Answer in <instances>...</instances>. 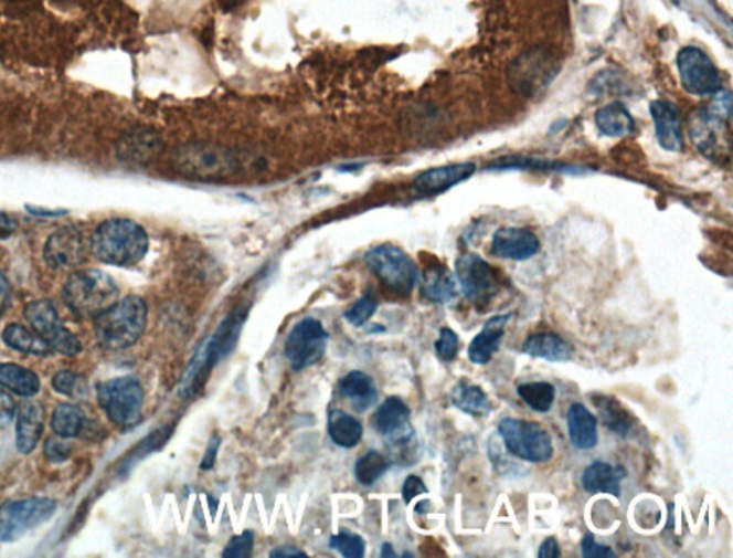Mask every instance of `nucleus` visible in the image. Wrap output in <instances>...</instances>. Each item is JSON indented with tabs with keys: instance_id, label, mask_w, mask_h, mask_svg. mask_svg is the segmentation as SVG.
<instances>
[{
	"instance_id": "864d4df0",
	"label": "nucleus",
	"mask_w": 733,
	"mask_h": 558,
	"mask_svg": "<svg viewBox=\"0 0 733 558\" xmlns=\"http://www.w3.org/2000/svg\"><path fill=\"white\" fill-rule=\"evenodd\" d=\"M432 503L426 499V502H419L416 507V513H427L431 509Z\"/></svg>"
},
{
	"instance_id": "9d476101",
	"label": "nucleus",
	"mask_w": 733,
	"mask_h": 558,
	"mask_svg": "<svg viewBox=\"0 0 733 558\" xmlns=\"http://www.w3.org/2000/svg\"><path fill=\"white\" fill-rule=\"evenodd\" d=\"M456 277L466 299L479 312H487L500 291L493 267L479 254H461L456 262Z\"/></svg>"
},
{
	"instance_id": "ddd939ff",
	"label": "nucleus",
	"mask_w": 733,
	"mask_h": 558,
	"mask_svg": "<svg viewBox=\"0 0 733 558\" xmlns=\"http://www.w3.org/2000/svg\"><path fill=\"white\" fill-rule=\"evenodd\" d=\"M678 71L683 90L694 96H707L722 90L720 71L705 51L687 46L678 54Z\"/></svg>"
},
{
	"instance_id": "4468645a",
	"label": "nucleus",
	"mask_w": 733,
	"mask_h": 558,
	"mask_svg": "<svg viewBox=\"0 0 733 558\" xmlns=\"http://www.w3.org/2000/svg\"><path fill=\"white\" fill-rule=\"evenodd\" d=\"M559 65L552 54L544 51L525 52L509 71L510 85L524 96L540 93L557 75Z\"/></svg>"
},
{
	"instance_id": "f257e3e1",
	"label": "nucleus",
	"mask_w": 733,
	"mask_h": 558,
	"mask_svg": "<svg viewBox=\"0 0 733 558\" xmlns=\"http://www.w3.org/2000/svg\"><path fill=\"white\" fill-rule=\"evenodd\" d=\"M94 256L105 264L131 267L142 262L149 249L147 230L137 221L109 219L96 228L91 239Z\"/></svg>"
},
{
	"instance_id": "f3484780",
	"label": "nucleus",
	"mask_w": 733,
	"mask_h": 558,
	"mask_svg": "<svg viewBox=\"0 0 733 558\" xmlns=\"http://www.w3.org/2000/svg\"><path fill=\"white\" fill-rule=\"evenodd\" d=\"M540 250V240L532 230L523 228L499 229L491 239L490 252L493 256L514 262L537 256Z\"/></svg>"
},
{
	"instance_id": "72a5a7b5",
	"label": "nucleus",
	"mask_w": 733,
	"mask_h": 558,
	"mask_svg": "<svg viewBox=\"0 0 733 558\" xmlns=\"http://www.w3.org/2000/svg\"><path fill=\"white\" fill-rule=\"evenodd\" d=\"M2 339L4 344L18 352L35 355V356H50L52 350L46 341L25 326L12 324L4 327Z\"/></svg>"
},
{
	"instance_id": "a19ab883",
	"label": "nucleus",
	"mask_w": 733,
	"mask_h": 558,
	"mask_svg": "<svg viewBox=\"0 0 733 558\" xmlns=\"http://www.w3.org/2000/svg\"><path fill=\"white\" fill-rule=\"evenodd\" d=\"M434 349H436L438 358L445 360V362H452L457 358L458 350H460V338L450 327H443L440 336L434 344Z\"/></svg>"
},
{
	"instance_id": "20e7f679",
	"label": "nucleus",
	"mask_w": 733,
	"mask_h": 558,
	"mask_svg": "<svg viewBox=\"0 0 733 558\" xmlns=\"http://www.w3.org/2000/svg\"><path fill=\"white\" fill-rule=\"evenodd\" d=\"M118 296L119 288L114 278L96 269L72 273L62 291L67 309L82 319H95L104 314L118 302Z\"/></svg>"
},
{
	"instance_id": "423d86ee",
	"label": "nucleus",
	"mask_w": 733,
	"mask_h": 558,
	"mask_svg": "<svg viewBox=\"0 0 733 558\" xmlns=\"http://www.w3.org/2000/svg\"><path fill=\"white\" fill-rule=\"evenodd\" d=\"M96 396L106 417L120 430H132L141 422L144 389L137 378H115L99 383Z\"/></svg>"
},
{
	"instance_id": "de8ad7c7",
	"label": "nucleus",
	"mask_w": 733,
	"mask_h": 558,
	"mask_svg": "<svg viewBox=\"0 0 733 558\" xmlns=\"http://www.w3.org/2000/svg\"><path fill=\"white\" fill-rule=\"evenodd\" d=\"M220 446H221V438L219 435H212L209 442V446H206L204 459H202L200 464V468L202 471H210L214 468Z\"/></svg>"
},
{
	"instance_id": "7c9ffc66",
	"label": "nucleus",
	"mask_w": 733,
	"mask_h": 558,
	"mask_svg": "<svg viewBox=\"0 0 733 558\" xmlns=\"http://www.w3.org/2000/svg\"><path fill=\"white\" fill-rule=\"evenodd\" d=\"M328 435L341 449H354L363 440V425L354 417L340 409L328 413Z\"/></svg>"
},
{
	"instance_id": "ea45409f",
	"label": "nucleus",
	"mask_w": 733,
	"mask_h": 558,
	"mask_svg": "<svg viewBox=\"0 0 733 558\" xmlns=\"http://www.w3.org/2000/svg\"><path fill=\"white\" fill-rule=\"evenodd\" d=\"M378 299L371 292H366L359 301L346 312V319L350 325L360 327L366 324L378 310Z\"/></svg>"
},
{
	"instance_id": "b1692460",
	"label": "nucleus",
	"mask_w": 733,
	"mask_h": 558,
	"mask_svg": "<svg viewBox=\"0 0 733 558\" xmlns=\"http://www.w3.org/2000/svg\"><path fill=\"white\" fill-rule=\"evenodd\" d=\"M567 431L577 450L587 451L597 445L596 417L583 403H572L567 411Z\"/></svg>"
},
{
	"instance_id": "4c0bfd02",
	"label": "nucleus",
	"mask_w": 733,
	"mask_h": 558,
	"mask_svg": "<svg viewBox=\"0 0 733 558\" xmlns=\"http://www.w3.org/2000/svg\"><path fill=\"white\" fill-rule=\"evenodd\" d=\"M52 387L67 398L82 399L88 393V383L85 378L71 370L57 372L52 379Z\"/></svg>"
},
{
	"instance_id": "58836bf2",
	"label": "nucleus",
	"mask_w": 733,
	"mask_h": 558,
	"mask_svg": "<svg viewBox=\"0 0 733 558\" xmlns=\"http://www.w3.org/2000/svg\"><path fill=\"white\" fill-rule=\"evenodd\" d=\"M330 547L340 551L346 558H361L364 557L365 552L363 537H360L359 534L346 530L331 537Z\"/></svg>"
},
{
	"instance_id": "412c9836",
	"label": "nucleus",
	"mask_w": 733,
	"mask_h": 558,
	"mask_svg": "<svg viewBox=\"0 0 733 558\" xmlns=\"http://www.w3.org/2000/svg\"><path fill=\"white\" fill-rule=\"evenodd\" d=\"M511 317H513L511 314L498 315L486 322L484 329L475 336L467 349L470 362L475 365L490 362L493 355L500 349L501 340L506 335V326Z\"/></svg>"
},
{
	"instance_id": "393cba45",
	"label": "nucleus",
	"mask_w": 733,
	"mask_h": 558,
	"mask_svg": "<svg viewBox=\"0 0 733 558\" xmlns=\"http://www.w3.org/2000/svg\"><path fill=\"white\" fill-rule=\"evenodd\" d=\"M339 391L350 402L351 408L359 413L373 407L379 399L373 378L361 370L347 373L339 383Z\"/></svg>"
},
{
	"instance_id": "e433bc0d",
	"label": "nucleus",
	"mask_w": 733,
	"mask_h": 558,
	"mask_svg": "<svg viewBox=\"0 0 733 558\" xmlns=\"http://www.w3.org/2000/svg\"><path fill=\"white\" fill-rule=\"evenodd\" d=\"M390 461L385 459L383 454H380L378 451L366 452L364 456H361L355 464V478L360 484L373 485L383 477L385 471L389 470Z\"/></svg>"
},
{
	"instance_id": "a211bd4d",
	"label": "nucleus",
	"mask_w": 733,
	"mask_h": 558,
	"mask_svg": "<svg viewBox=\"0 0 733 558\" xmlns=\"http://www.w3.org/2000/svg\"><path fill=\"white\" fill-rule=\"evenodd\" d=\"M656 137L660 147L670 152L683 150V122L681 110L669 101L658 99L650 104Z\"/></svg>"
},
{
	"instance_id": "c03bdc74",
	"label": "nucleus",
	"mask_w": 733,
	"mask_h": 558,
	"mask_svg": "<svg viewBox=\"0 0 733 558\" xmlns=\"http://www.w3.org/2000/svg\"><path fill=\"white\" fill-rule=\"evenodd\" d=\"M582 557L585 558H615V551L610 547L596 543L593 534H586L582 540Z\"/></svg>"
},
{
	"instance_id": "6e6552de",
	"label": "nucleus",
	"mask_w": 733,
	"mask_h": 558,
	"mask_svg": "<svg viewBox=\"0 0 733 558\" xmlns=\"http://www.w3.org/2000/svg\"><path fill=\"white\" fill-rule=\"evenodd\" d=\"M499 434L506 450L516 459L543 464L553 459L552 436L538 422L504 418L499 422Z\"/></svg>"
},
{
	"instance_id": "f704fd0d",
	"label": "nucleus",
	"mask_w": 733,
	"mask_h": 558,
	"mask_svg": "<svg viewBox=\"0 0 733 558\" xmlns=\"http://www.w3.org/2000/svg\"><path fill=\"white\" fill-rule=\"evenodd\" d=\"M86 423L84 411L72 403H61L52 415V430L57 436L74 438L82 434Z\"/></svg>"
},
{
	"instance_id": "8fccbe9b",
	"label": "nucleus",
	"mask_w": 733,
	"mask_h": 558,
	"mask_svg": "<svg viewBox=\"0 0 733 558\" xmlns=\"http://www.w3.org/2000/svg\"><path fill=\"white\" fill-rule=\"evenodd\" d=\"M11 285H9L8 278L0 273V315H3L4 310L11 305Z\"/></svg>"
},
{
	"instance_id": "09e8293b",
	"label": "nucleus",
	"mask_w": 733,
	"mask_h": 558,
	"mask_svg": "<svg viewBox=\"0 0 733 558\" xmlns=\"http://www.w3.org/2000/svg\"><path fill=\"white\" fill-rule=\"evenodd\" d=\"M538 557L540 558H559L561 557V547L556 538L549 537L539 547Z\"/></svg>"
},
{
	"instance_id": "79ce46f5",
	"label": "nucleus",
	"mask_w": 733,
	"mask_h": 558,
	"mask_svg": "<svg viewBox=\"0 0 733 558\" xmlns=\"http://www.w3.org/2000/svg\"><path fill=\"white\" fill-rule=\"evenodd\" d=\"M254 533L244 531L241 536L231 538L229 545L224 548L223 557L225 558H245L253 555L254 550Z\"/></svg>"
},
{
	"instance_id": "cd10ccee",
	"label": "nucleus",
	"mask_w": 733,
	"mask_h": 558,
	"mask_svg": "<svg viewBox=\"0 0 733 558\" xmlns=\"http://www.w3.org/2000/svg\"><path fill=\"white\" fill-rule=\"evenodd\" d=\"M450 401L461 412L471 417L485 418L493 411L490 398L487 397L484 389L479 385L467 381L466 378L460 379L452 389Z\"/></svg>"
},
{
	"instance_id": "1a4fd4ad",
	"label": "nucleus",
	"mask_w": 733,
	"mask_h": 558,
	"mask_svg": "<svg viewBox=\"0 0 733 558\" xmlns=\"http://www.w3.org/2000/svg\"><path fill=\"white\" fill-rule=\"evenodd\" d=\"M57 504L51 498H25L0 507V543H12L41 526L55 514Z\"/></svg>"
},
{
	"instance_id": "5701e85b",
	"label": "nucleus",
	"mask_w": 733,
	"mask_h": 558,
	"mask_svg": "<svg viewBox=\"0 0 733 558\" xmlns=\"http://www.w3.org/2000/svg\"><path fill=\"white\" fill-rule=\"evenodd\" d=\"M419 288L427 301L440 303V305L450 303L458 296L456 278L442 263H434L424 269Z\"/></svg>"
},
{
	"instance_id": "49530a36",
	"label": "nucleus",
	"mask_w": 733,
	"mask_h": 558,
	"mask_svg": "<svg viewBox=\"0 0 733 558\" xmlns=\"http://www.w3.org/2000/svg\"><path fill=\"white\" fill-rule=\"evenodd\" d=\"M17 413V406L9 393L0 391V427H7L12 422Z\"/></svg>"
},
{
	"instance_id": "7ed1b4c3",
	"label": "nucleus",
	"mask_w": 733,
	"mask_h": 558,
	"mask_svg": "<svg viewBox=\"0 0 733 558\" xmlns=\"http://www.w3.org/2000/svg\"><path fill=\"white\" fill-rule=\"evenodd\" d=\"M147 320V303L142 297L128 296L95 317V336L105 349H127L141 339Z\"/></svg>"
},
{
	"instance_id": "4be33fe9",
	"label": "nucleus",
	"mask_w": 733,
	"mask_h": 558,
	"mask_svg": "<svg viewBox=\"0 0 733 558\" xmlns=\"http://www.w3.org/2000/svg\"><path fill=\"white\" fill-rule=\"evenodd\" d=\"M371 422H373L375 431L387 440L413 431L412 423H410V409L406 402L397 397L385 399V402L381 403L375 411Z\"/></svg>"
},
{
	"instance_id": "c85d7f7f",
	"label": "nucleus",
	"mask_w": 733,
	"mask_h": 558,
	"mask_svg": "<svg viewBox=\"0 0 733 558\" xmlns=\"http://www.w3.org/2000/svg\"><path fill=\"white\" fill-rule=\"evenodd\" d=\"M593 406L601 413L603 423L609 428L616 435L626 438L634 428V417L617 399L603 393H593L591 396Z\"/></svg>"
},
{
	"instance_id": "aec40b11",
	"label": "nucleus",
	"mask_w": 733,
	"mask_h": 558,
	"mask_svg": "<svg viewBox=\"0 0 733 558\" xmlns=\"http://www.w3.org/2000/svg\"><path fill=\"white\" fill-rule=\"evenodd\" d=\"M45 431V409L41 402L28 401L18 407L17 446L22 454H31Z\"/></svg>"
},
{
	"instance_id": "c756f323",
	"label": "nucleus",
	"mask_w": 733,
	"mask_h": 558,
	"mask_svg": "<svg viewBox=\"0 0 733 558\" xmlns=\"http://www.w3.org/2000/svg\"><path fill=\"white\" fill-rule=\"evenodd\" d=\"M595 123L603 136L612 138L628 137L636 128L635 119L628 108L619 103L606 105L597 110Z\"/></svg>"
},
{
	"instance_id": "9b49d317",
	"label": "nucleus",
	"mask_w": 733,
	"mask_h": 558,
	"mask_svg": "<svg viewBox=\"0 0 733 558\" xmlns=\"http://www.w3.org/2000/svg\"><path fill=\"white\" fill-rule=\"evenodd\" d=\"M23 315L35 334L46 341L52 352L71 356V358L82 352L81 340L62 324L51 301L42 299L29 303Z\"/></svg>"
},
{
	"instance_id": "3c124183",
	"label": "nucleus",
	"mask_w": 733,
	"mask_h": 558,
	"mask_svg": "<svg viewBox=\"0 0 733 558\" xmlns=\"http://www.w3.org/2000/svg\"><path fill=\"white\" fill-rule=\"evenodd\" d=\"M269 557L273 558H293V557H307L306 552L298 550L296 547L291 546H283L275 548V550L272 551V555Z\"/></svg>"
},
{
	"instance_id": "39448f33",
	"label": "nucleus",
	"mask_w": 733,
	"mask_h": 558,
	"mask_svg": "<svg viewBox=\"0 0 733 558\" xmlns=\"http://www.w3.org/2000/svg\"><path fill=\"white\" fill-rule=\"evenodd\" d=\"M369 271L381 285L400 297L410 296L418 281L416 263L404 250L394 244H380L365 253Z\"/></svg>"
},
{
	"instance_id": "37998d69",
	"label": "nucleus",
	"mask_w": 733,
	"mask_h": 558,
	"mask_svg": "<svg viewBox=\"0 0 733 558\" xmlns=\"http://www.w3.org/2000/svg\"><path fill=\"white\" fill-rule=\"evenodd\" d=\"M72 454V445L67 444L65 438L56 436L50 438L45 444L46 459L53 464H62L70 460Z\"/></svg>"
},
{
	"instance_id": "6ab92c4d",
	"label": "nucleus",
	"mask_w": 733,
	"mask_h": 558,
	"mask_svg": "<svg viewBox=\"0 0 733 558\" xmlns=\"http://www.w3.org/2000/svg\"><path fill=\"white\" fill-rule=\"evenodd\" d=\"M477 168L475 162L450 164L431 168L416 177L413 186L424 196H438L457 185H461L475 176Z\"/></svg>"
},
{
	"instance_id": "f8f14e48",
	"label": "nucleus",
	"mask_w": 733,
	"mask_h": 558,
	"mask_svg": "<svg viewBox=\"0 0 733 558\" xmlns=\"http://www.w3.org/2000/svg\"><path fill=\"white\" fill-rule=\"evenodd\" d=\"M328 334L321 322L307 317L298 322L286 340V356L296 372L320 362L327 350Z\"/></svg>"
},
{
	"instance_id": "473e14b6",
	"label": "nucleus",
	"mask_w": 733,
	"mask_h": 558,
	"mask_svg": "<svg viewBox=\"0 0 733 558\" xmlns=\"http://www.w3.org/2000/svg\"><path fill=\"white\" fill-rule=\"evenodd\" d=\"M0 387L9 389L19 397L31 398L41 389V381L35 372L17 364H0Z\"/></svg>"
},
{
	"instance_id": "a878e982",
	"label": "nucleus",
	"mask_w": 733,
	"mask_h": 558,
	"mask_svg": "<svg viewBox=\"0 0 733 558\" xmlns=\"http://www.w3.org/2000/svg\"><path fill=\"white\" fill-rule=\"evenodd\" d=\"M626 475L622 468H615L614 465L605 461H595L587 466L582 475V487L589 494H612L619 498L622 488L620 481Z\"/></svg>"
},
{
	"instance_id": "a18cd8bd",
	"label": "nucleus",
	"mask_w": 733,
	"mask_h": 558,
	"mask_svg": "<svg viewBox=\"0 0 733 558\" xmlns=\"http://www.w3.org/2000/svg\"><path fill=\"white\" fill-rule=\"evenodd\" d=\"M428 488L426 484L423 483V480L417 477V475H410V477L404 481L402 495L404 503L410 504L418 495L427 494Z\"/></svg>"
},
{
	"instance_id": "c9c22d12",
	"label": "nucleus",
	"mask_w": 733,
	"mask_h": 558,
	"mask_svg": "<svg viewBox=\"0 0 733 558\" xmlns=\"http://www.w3.org/2000/svg\"><path fill=\"white\" fill-rule=\"evenodd\" d=\"M518 396L532 411L546 413L556 399V388L549 382H528L519 385Z\"/></svg>"
},
{
	"instance_id": "2eb2a0df",
	"label": "nucleus",
	"mask_w": 733,
	"mask_h": 558,
	"mask_svg": "<svg viewBox=\"0 0 733 558\" xmlns=\"http://www.w3.org/2000/svg\"><path fill=\"white\" fill-rule=\"evenodd\" d=\"M86 257L84 234L75 228L56 230L46 240L43 259L52 271L64 272L78 267Z\"/></svg>"
},
{
	"instance_id": "603ef678",
	"label": "nucleus",
	"mask_w": 733,
	"mask_h": 558,
	"mask_svg": "<svg viewBox=\"0 0 733 558\" xmlns=\"http://www.w3.org/2000/svg\"><path fill=\"white\" fill-rule=\"evenodd\" d=\"M381 557H395L392 545H389V543L383 545V548H381Z\"/></svg>"
},
{
	"instance_id": "bb28decb",
	"label": "nucleus",
	"mask_w": 733,
	"mask_h": 558,
	"mask_svg": "<svg viewBox=\"0 0 733 558\" xmlns=\"http://www.w3.org/2000/svg\"><path fill=\"white\" fill-rule=\"evenodd\" d=\"M523 354L549 362H566L575 349L556 334H533L523 341Z\"/></svg>"
},
{
	"instance_id": "dca6fc26",
	"label": "nucleus",
	"mask_w": 733,
	"mask_h": 558,
	"mask_svg": "<svg viewBox=\"0 0 733 558\" xmlns=\"http://www.w3.org/2000/svg\"><path fill=\"white\" fill-rule=\"evenodd\" d=\"M163 150L162 138L148 128H132L120 137L117 151L125 166L144 168L158 160Z\"/></svg>"
},
{
	"instance_id": "0eeeda50",
	"label": "nucleus",
	"mask_w": 733,
	"mask_h": 558,
	"mask_svg": "<svg viewBox=\"0 0 733 558\" xmlns=\"http://www.w3.org/2000/svg\"><path fill=\"white\" fill-rule=\"evenodd\" d=\"M173 167L183 177L195 180H221L236 171L238 162L233 152L214 144L194 143L173 154Z\"/></svg>"
},
{
	"instance_id": "f03ea898",
	"label": "nucleus",
	"mask_w": 733,
	"mask_h": 558,
	"mask_svg": "<svg viewBox=\"0 0 733 558\" xmlns=\"http://www.w3.org/2000/svg\"><path fill=\"white\" fill-rule=\"evenodd\" d=\"M244 320V312H233L225 317L214 334L198 346L196 352L183 373L180 388H178L181 398H194L202 392L215 365L225 359L226 355H230L231 350L235 348Z\"/></svg>"
},
{
	"instance_id": "2f4dec72",
	"label": "nucleus",
	"mask_w": 733,
	"mask_h": 558,
	"mask_svg": "<svg viewBox=\"0 0 733 558\" xmlns=\"http://www.w3.org/2000/svg\"><path fill=\"white\" fill-rule=\"evenodd\" d=\"M725 127V122L713 117L707 109L698 110L691 125V137L694 146L708 156L716 154L718 147H720L718 134L722 133Z\"/></svg>"
}]
</instances>
